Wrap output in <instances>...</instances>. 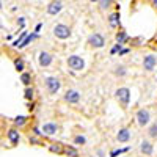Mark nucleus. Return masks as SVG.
Wrapping results in <instances>:
<instances>
[{"label":"nucleus","mask_w":157,"mask_h":157,"mask_svg":"<svg viewBox=\"0 0 157 157\" xmlns=\"http://www.w3.org/2000/svg\"><path fill=\"white\" fill-rule=\"evenodd\" d=\"M115 99L123 109H127L130 104V90L127 86H120L115 90Z\"/></svg>","instance_id":"f257e3e1"},{"label":"nucleus","mask_w":157,"mask_h":157,"mask_svg":"<svg viewBox=\"0 0 157 157\" xmlns=\"http://www.w3.org/2000/svg\"><path fill=\"white\" fill-rule=\"evenodd\" d=\"M44 86L49 94H57L61 90V78L57 75H47L44 77Z\"/></svg>","instance_id":"f03ea898"},{"label":"nucleus","mask_w":157,"mask_h":157,"mask_svg":"<svg viewBox=\"0 0 157 157\" xmlns=\"http://www.w3.org/2000/svg\"><path fill=\"white\" fill-rule=\"evenodd\" d=\"M52 33H54V36L57 39H61V41H66V39H69L72 36V30H71L69 25H66V24H57V25H54Z\"/></svg>","instance_id":"7ed1b4c3"},{"label":"nucleus","mask_w":157,"mask_h":157,"mask_svg":"<svg viewBox=\"0 0 157 157\" xmlns=\"http://www.w3.org/2000/svg\"><path fill=\"white\" fill-rule=\"evenodd\" d=\"M135 121L140 127H148L151 124V112L148 109H138L135 112Z\"/></svg>","instance_id":"20e7f679"},{"label":"nucleus","mask_w":157,"mask_h":157,"mask_svg":"<svg viewBox=\"0 0 157 157\" xmlns=\"http://www.w3.org/2000/svg\"><path fill=\"white\" fill-rule=\"evenodd\" d=\"M41 130H43V137L46 138V137H55V135H58L61 127L55 121H47V123H44L41 126Z\"/></svg>","instance_id":"39448f33"},{"label":"nucleus","mask_w":157,"mask_h":157,"mask_svg":"<svg viewBox=\"0 0 157 157\" xmlns=\"http://www.w3.org/2000/svg\"><path fill=\"white\" fill-rule=\"evenodd\" d=\"M86 44L91 49H102L105 46V36L102 33H91L86 39Z\"/></svg>","instance_id":"423d86ee"},{"label":"nucleus","mask_w":157,"mask_h":157,"mask_svg":"<svg viewBox=\"0 0 157 157\" xmlns=\"http://www.w3.org/2000/svg\"><path fill=\"white\" fill-rule=\"evenodd\" d=\"M66 63H68L69 69H72L75 72H80V71L85 69V60L80 55H75V54L74 55H69L68 60H66Z\"/></svg>","instance_id":"0eeeda50"},{"label":"nucleus","mask_w":157,"mask_h":157,"mask_svg":"<svg viewBox=\"0 0 157 157\" xmlns=\"http://www.w3.org/2000/svg\"><path fill=\"white\" fill-rule=\"evenodd\" d=\"M80 99H82V94H80V91L78 90H74V88H71V90H66L64 91V94H63V101L66 102V104H78L80 102Z\"/></svg>","instance_id":"6e6552de"},{"label":"nucleus","mask_w":157,"mask_h":157,"mask_svg":"<svg viewBox=\"0 0 157 157\" xmlns=\"http://www.w3.org/2000/svg\"><path fill=\"white\" fill-rule=\"evenodd\" d=\"M54 63V55L50 54L47 50H39L38 54V64L41 68H49L50 64Z\"/></svg>","instance_id":"1a4fd4ad"},{"label":"nucleus","mask_w":157,"mask_h":157,"mask_svg":"<svg viewBox=\"0 0 157 157\" xmlns=\"http://www.w3.org/2000/svg\"><path fill=\"white\" fill-rule=\"evenodd\" d=\"M6 140L10 141L11 146H17L19 141H21V132H19V129H16V127L6 129Z\"/></svg>","instance_id":"9d476101"},{"label":"nucleus","mask_w":157,"mask_h":157,"mask_svg":"<svg viewBox=\"0 0 157 157\" xmlns=\"http://www.w3.org/2000/svg\"><path fill=\"white\" fill-rule=\"evenodd\" d=\"M63 6L64 5H63L61 0H50L47 8H46V11H47L49 16H57V14H60V13H61Z\"/></svg>","instance_id":"9b49d317"},{"label":"nucleus","mask_w":157,"mask_h":157,"mask_svg":"<svg viewBox=\"0 0 157 157\" xmlns=\"http://www.w3.org/2000/svg\"><path fill=\"white\" fill-rule=\"evenodd\" d=\"M157 66V57L152 55V54H148L143 57V69L146 72H152Z\"/></svg>","instance_id":"f8f14e48"},{"label":"nucleus","mask_w":157,"mask_h":157,"mask_svg":"<svg viewBox=\"0 0 157 157\" xmlns=\"http://www.w3.org/2000/svg\"><path fill=\"white\" fill-rule=\"evenodd\" d=\"M138 149H140V154L146 155V157H151V155L154 154V145H152V141L148 140V138H145V140L140 141Z\"/></svg>","instance_id":"ddd939ff"},{"label":"nucleus","mask_w":157,"mask_h":157,"mask_svg":"<svg viewBox=\"0 0 157 157\" xmlns=\"http://www.w3.org/2000/svg\"><path fill=\"white\" fill-rule=\"evenodd\" d=\"M130 129L129 127H120L116 132V141L118 143H127L130 140Z\"/></svg>","instance_id":"4468645a"},{"label":"nucleus","mask_w":157,"mask_h":157,"mask_svg":"<svg viewBox=\"0 0 157 157\" xmlns=\"http://www.w3.org/2000/svg\"><path fill=\"white\" fill-rule=\"evenodd\" d=\"M107 22H109V27L110 29H120L121 27V21H120V13L115 11V13H110L109 17H107Z\"/></svg>","instance_id":"2eb2a0df"},{"label":"nucleus","mask_w":157,"mask_h":157,"mask_svg":"<svg viewBox=\"0 0 157 157\" xmlns=\"http://www.w3.org/2000/svg\"><path fill=\"white\" fill-rule=\"evenodd\" d=\"M29 121H30V118L29 116H25V115H19V116H16V118H13V127H16V129H24L25 126L29 124Z\"/></svg>","instance_id":"dca6fc26"},{"label":"nucleus","mask_w":157,"mask_h":157,"mask_svg":"<svg viewBox=\"0 0 157 157\" xmlns=\"http://www.w3.org/2000/svg\"><path fill=\"white\" fill-rule=\"evenodd\" d=\"M47 149H49V152H52V154L63 155L64 145H63V143H60V141H52V143H47Z\"/></svg>","instance_id":"f3484780"},{"label":"nucleus","mask_w":157,"mask_h":157,"mask_svg":"<svg viewBox=\"0 0 157 157\" xmlns=\"http://www.w3.org/2000/svg\"><path fill=\"white\" fill-rule=\"evenodd\" d=\"M43 138L44 137H39V135L32 134V135H29V143H30V145H33V146H47V143H44Z\"/></svg>","instance_id":"a211bd4d"},{"label":"nucleus","mask_w":157,"mask_h":157,"mask_svg":"<svg viewBox=\"0 0 157 157\" xmlns=\"http://www.w3.org/2000/svg\"><path fill=\"white\" fill-rule=\"evenodd\" d=\"M63 155L64 157H78V149L74 145H64Z\"/></svg>","instance_id":"6ab92c4d"},{"label":"nucleus","mask_w":157,"mask_h":157,"mask_svg":"<svg viewBox=\"0 0 157 157\" xmlns=\"http://www.w3.org/2000/svg\"><path fill=\"white\" fill-rule=\"evenodd\" d=\"M129 35H127V32H124V30H120V32H116V35H115V41L118 43V44H126L127 41H129Z\"/></svg>","instance_id":"aec40b11"},{"label":"nucleus","mask_w":157,"mask_h":157,"mask_svg":"<svg viewBox=\"0 0 157 157\" xmlns=\"http://www.w3.org/2000/svg\"><path fill=\"white\" fill-rule=\"evenodd\" d=\"M13 64H14V69H16L19 74L25 72V61H24L22 57H16L14 60H13Z\"/></svg>","instance_id":"412c9836"},{"label":"nucleus","mask_w":157,"mask_h":157,"mask_svg":"<svg viewBox=\"0 0 157 157\" xmlns=\"http://www.w3.org/2000/svg\"><path fill=\"white\" fill-rule=\"evenodd\" d=\"M19 80H21V83L24 85V86H32V80H33V77H32V72H22L21 75H19Z\"/></svg>","instance_id":"4be33fe9"},{"label":"nucleus","mask_w":157,"mask_h":157,"mask_svg":"<svg viewBox=\"0 0 157 157\" xmlns=\"http://www.w3.org/2000/svg\"><path fill=\"white\" fill-rule=\"evenodd\" d=\"M113 74L116 75V77H126L127 75V69H126V66L124 64H116L115 66V69H113Z\"/></svg>","instance_id":"5701e85b"},{"label":"nucleus","mask_w":157,"mask_h":157,"mask_svg":"<svg viewBox=\"0 0 157 157\" xmlns=\"http://www.w3.org/2000/svg\"><path fill=\"white\" fill-rule=\"evenodd\" d=\"M72 145H75V146H85V145H86V137L82 135V134L74 135V138H72Z\"/></svg>","instance_id":"b1692460"},{"label":"nucleus","mask_w":157,"mask_h":157,"mask_svg":"<svg viewBox=\"0 0 157 157\" xmlns=\"http://www.w3.org/2000/svg\"><path fill=\"white\" fill-rule=\"evenodd\" d=\"M24 98H25V101H35V88L33 86H25Z\"/></svg>","instance_id":"393cba45"},{"label":"nucleus","mask_w":157,"mask_h":157,"mask_svg":"<svg viewBox=\"0 0 157 157\" xmlns=\"http://www.w3.org/2000/svg\"><path fill=\"white\" fill-rule=\"evenodd\" d=\"M148 137L151 140H157V123H151L148 126Z\"/></svg>","instance_id":"a878e982"},{"label":"nucleus","mask_w":157,"mask_h":157,"mask_svg":"<svg viewBox=\"0 0 157 157\" xmlns=\"http://www.w3.org/2000/svg\"><path fill=\"white\" fill-rule=\"evenodd\" d=\"M132 46H135V47H141V46H145L146 44V39L143 38V36H137V38H132Z\"/></svg>","instance_id":"bb28decb"},{"label":"nucleus","mask_w":157,"mask_h":157,"mask_svg":"<svg viewBox=\"0 0 157 157\" xmlns=\"http://www.w3.org/2000/svg\"><path fill=\"white\" fill-rule=\"evenodd\" d=\"M112 2H113V0H99V2H98L99 10H101V11L109 10V8H110V5H112Z\"/></svg>","instance_id":"cd10ccee"},{"label":"nucleus","mask_w":157,"mask_h":157,"mask_svg":"<svg viewBox=\"0 0 157 157\" xmlns=\"http://www.w3.org/2000/svg\"><path fill=\"white\" fill-rule=\"evenodd\" d=\"M130 148L127 146V148H123V149H115V151H112L110 152V157H118V155H121V154H124V152H127Z\"/></svg>","instance_id":"c85d7f7f"},{"label":"nucleus","mask_w":157,"mask_h":157,"mask_svg":"<svg viewBox=\"0 0 157 157\" xmlns=\"http://www.w3.org/2000/svg\"><path fill=\"white\" fill-rule=\"evenodd\" d=\"M121 49H123V44H118V43H116V44L110 49V54H112V55H115V54H118V52H120Z\"/></svg>","instance_id":"c756f323"},{"label":"nucleus","mask_w":157,"mask_h":157,"mask_svg":"<svg viewBox=\"0 0 157 157\" xmlns=\"http://www.w3.org/2000/svg\"><path fill=\"white\" fill-rule=\"evenodd\" d=\"M27 109H29V112H33V110L36 109L35 101H27Z\"/></svg>","instance_id":"7c9ffc66"},{"label":"nucleus","mask_w":157,"mask_h":157,"mask_svg":"<svg viewBox=\"0 0 157 157\" xmlns=\"http://www.w3.org/2000/svg\"><path fill=\"white\" fill-rule=\"evenodd\" d=\"M129 52H130V49L129 47H123L120 52H118V55H120V57H123V55H126V54H129Z\"/></svg>","instance_id":"2f4dec72"},{"label":"nucleus","mask_w":157,"mask_h":157,"mask_svg":"<svg viewBox=\"0 0 157 157\" xmlns=\"http://www.w3.org/2000/svg\"><path fill=\"white\" fill-rule=\"evenodd\" d=\"M17 25L21 29H24L25 27V17H17Z\"/></svg>","instance_id":"473e14b6"},{"label":"nucleus","mask_w":157,"mask_h":157,"mask_svg":"<svg viewBox=\"0 0 157 157\" xmlns=\"http://www.w3.org/2000/svg\"><path fill=\"white\" fill-rule=\"evenodd\" d=\"M98 155H99V157H105V152H104V149H98Z\"/></svg>","instance_id":"72a5a7b5"},{"label":"nucleus","mask_w":157,"mask_h":157,"mask_svg":"<svg viewBox=\"0 0 157 157\" xmlns=\"http://www.w3.org/2000/svg\"><path fill=\"white\" fill-rule=\"evenodd\" d=\"M151 6H152L154 10H157V0H151Z\"/></svg>","instance_id":"f704fd0d"},{"label":"nucleus","mask_w":157,"mask_h":157,"mask_svg":"<svg viewBox=\"0 0 157 157\" xmlns=\"http://www.w3.org/2000/svg\"><path fill=\"white\" fill-rule=\"evenodd\" d=\"M39 30H41V24H38V25H36V29H35V33H38Z\"/></svg>","instance_id":"c9c22d12"},{"label":"nucleus","mask_w":157,"mask_h":157,"mask_svg":"<svg viewBox=\"0 0 157 157\" xmlns=\"http://www.w3.org/2000/svg\"><path fill=\"white\" fill-rule=\"evenodd\" d=\"M88 2H91V3H98L99 0H88Z\"/></svg>","instance_id":"e433bc0d"},{"label":"nucleus","mask_w":157,"mask_h":157,"mask_svg":"<svg viewBox=\"0 0 157 157\" xmlns=\"http://www.w3.org/2000/svg\"><path fill=\"white\" fill-rule=\"evenodd\" d=\"M91 157H96V155H91Z\"/></svg>","instance_id":"4c0bfd02"}]
</instances>
